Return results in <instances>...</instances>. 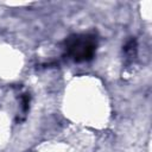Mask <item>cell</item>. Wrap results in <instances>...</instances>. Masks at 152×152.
<instances>
[{"instance_id": "cell-1", "label": "cell", "mask_w": 152, "mask_h": 152, "mask_svg": "<svg viewBox=\"0 0 152 152\" xmlns=\"http://www.w3.org/2000/svg\"><path fill=\"white\" fill-rule=\"evenodd\" d=\"M99 46V37L95 32L70 34L64 40V53L76 63L91 61Z\"/></svg>"}, {"instance_id": "cell-2", "label": "cell", "mask_w": 152, "mask_h": 152, "mask_svg": "<svg viewBox=\"0 0 152 152\" xmlns=\"http://www.w3.org/2000/svg\"><path fill=\"white\" fill-rule=\"evenodd\" d=\"M124 51H125L126 53H128V55H132L133 52L135 53V51H137V40H135V38H131V39L125 44Z\"/></svg>"}, {"instance_id": "cell-3", "label": "cell", "mask_w": 152, "mask_h": 152, "mask_svg": "<svg viewBox=\"0 0 152 152\" xmlns=\"http://www.w3.org/2000/svg\"><path fill=\"white\" fill-rule=\"evenodd\" d=\"M28 106H30V96L27 94H25L21 99V107H23V110L26 112L28 109Z\"/></svg>"}]
</instances>
